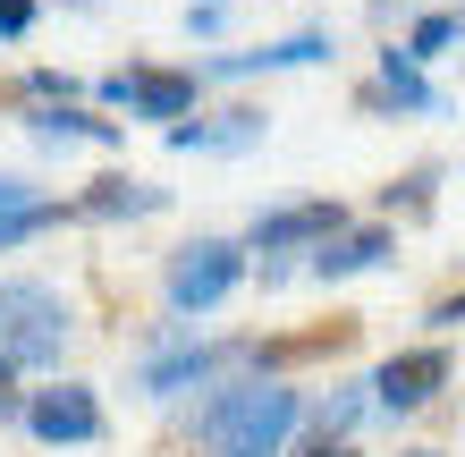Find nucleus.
I'll use <instances>...</instances> for the list:
<instances>
[{"label": "nucleus", "mask_w": 465, "mask_h": 457, "mask_svg": "<svg viewBox=\"0 0 465 457\" xmlns=\"http://www.w3.org/2000/svg\"><path fill=\"white\" fill-rule=\"evenodd\" d=\"M102 94H111L127 119H186L195 111V76H178V68H119Z\"/></svg>", "instance_id": "0eeeda50"}, {"label": "nucleus", "mask_w": 465, "mask_h": 457, "mask_svg": "<svg viewBox=\"0 0 465 457\" xmlns=\"http://www.w3.org/2000/svg\"><path fill=\"white\" fill-rule=\"evenodd\" d=\"M0 423H25V398H17V364L0 356Z\"/></svg>", "instance_id": "dca6fc26"}, {"label": "nucleus", "mask_w": 465, "mask_h": 457, "mask_svg": "<svg viewBox=\"0 0 465 457\" xmlns=\"http://www.w3.org/2000/svg\"><path fill=\"white\" fill-rule=\"evenodd\" d=\"M76 322H68V297L43 280H0V356L17 373H51L68 356Z\"/></svg>", "instance_id": "f03ea898"}, {"label": "nucleus", "mask_w": 465, "mask_h": 457, "mask_svg": "<svg viewBox=\"0 0 465 457\" xmlns=\"http://www.w3.org/2000/svg\"><path fill=\"white\" fill-rule=\"evenodd\" d=\"M305 457H355V449H347V441H313Z\"/></svg>", "instance_id": "412c9836"}, {"label": "nucleus", "mask_w": 465, "mask_h": 457, "mask_svg": "<svg viewBox=\"0 0 465 457\" xmlns=\"http://www.w3.org/2000/svg\"><path fill=\"white\" fill-rule=\"evenodd\" d=\"M339 229H347V212L331 195H305V204L262 212V221L245 229V246H254V254H296V246H322V237H339Z\"/></svg>", "instance_id": "423d86ee"}, {"label": "nucleus", "mask_w": 465, "mask_h": 457, "mask_svg": "<svg viewBox=\"0 0 465 457\" xmlns=\"http://www.w3.org/2000/svg\"><path fill=\"white\" fill-rule=\"evenodd\" d=\"M364 407H372V398H355V390H331L322 407H305V423H313V441H347Z\"/></svg>", "instance_id": "4468645a"}, {"label": "nucleus", "mask_w": 465, "mask_h": 457, "mask_svg": "<svg viewBox=\"0 0 465 457\" xmlns=\"http://www.w3.org/2000/svg\"><path fill=\"white\" fill-rule=\"evenodd\" d=\"M25 127H35L43 144H119V136H127L119 119H94V111H68V102H51V111H35Z\"/></svg>", "instance_id": "f8f14e48"}, {"label": "nucleus", "mask_w": 465, "mask_h": 457, "mask_svg": "<svg viewBox=\"0 0 465 457\" xmlns=\"http://www.w3.org/2000/svg\"><path fill=\"white\" fill-rule=\"evenodd\" d=\"M364 102H398V111H415V119H440V111H449V94L423 76L415 51H381V85H372Z\"/></svg>", "instance_id": "1a4fd4ad"}, {"label": "nucleus", "mask_w": 465, "mask_h": 457, "mask_svg": "<svg viewBox=\"0 0 465 457\" xmlns=\"http://www.w3.org/2000/svg\"><path fill=\"white\" fill-rule=\"evenodd\" d=\"M262 136V111H229L221 127H203V119H170V153H245Z\"/></svg>", "instance_id": "9b49d317"}, {"label": "nucleus", "mask_w": 465, "mask_h": 457, "mask_svg": "<svg viewBox=\"0 0 465 457\" xmlns=\"http://www.w3.org/2000/svg\"><path fill=\"white\" fill-rule=\"evenodd\" d=\"M170 195H161V186H144V178H102V195H85L76 212H85V221H144V212H161Z\"/></svg>", "instance_id": "ddd939ff"}, {"label": "nucleus", "mask_w": 465, "mask_h": 457, "mask_svg": "<svg viewBox=\"0 0 465 457\" xmlns=\"http://www.w3.org/2000/svg\"><path fill=\"white\" fill-rule=\"evenodd\" d=\"M305 423V390L271 382V373H229L195 407V449L203 457H288Z\"/></svg>", "instance_id": "f257e3e1"}, {"label": "nucleus", "mask_w": 465, "mask_h": 457, "mask_svg": "<svg viewBox=\"0 0 465 457\" xmlns=\"http://www.w3.org/2000/svg\"><path fill=\"white\" fill-rule=\"evenodd\" d=\"M398 204H406V212H423V204H431V170H415L406 186H390V212H398Z\"/></svg>", "instance_id": "f3484780"}, {"label": "nucleus", "mask_w": 465, "mask_h": 457, "mask_svg": "<svg viewBox=\"0 0 465 457\" xmlns=\"http://www.w3.org/2000/svg\"><path fill=\"white\" fill-rule=\"evenodd\" d=\"M406 457H431V449H406Z\"/></svg>", "instance_id": "b1692460"}, {"label": "nucleus", "mask_w": 465, "mask_h": 457, "mask_svg": "<svg viewBox=\"0 0 465 457\" xmlns=\"http://www.w3.org/2000/svg\"><path fill=\"white\" fill-rule=\"evenodd\" d=\"M372 17H390V0H372Z\"/></svg>", "instance_id": "4be33fe9"}, {"label": "nucleus", "mask_w": 465, "mask_h": 457, "mask_svg": "<svg viewBox=\"0 0 465 457\" xmlns=\"http://www.w3.org/2000/svg\"><path fill=\"white\" fill-rule=\"evenodd\" d=\"M423 322H431V331H465V288H457V297H440Z\"/></svg>", "instance_id": "a211bd4d"}, {"label": "nucleus", "mask_w": 465, "mask_h": 457, "mask_svg": "<svg viewBox=\"0 0 465 457\" xmlns=\"http://www.w3.org/2000/svg\"><path fill=\"white\" fill-rule=\"evenodd\" d=\"M25 432H35L43 449H94L111 423H102V398L85 382H51V390L25 398Z\"/></svg>", "instance_id": "39448f33"}, {"label": "nucleus", "mask_w": 465, "mask_h": 457, "mask_svg": "<svg viewBox=\"0 0 465 457\" xmlns=\"http://www.w3.org/2000/svg\"><path fill=\"white\" fill-rule=\"evenodd\" d=\"M364 390H372V415H390V423L398 415H423L431 398L449 390V347H398Z\"/></svg>", "instance_id": "20e7f679"}, {"label": "nucleus", "mask_w": 465, "mask_h": 457, "mask_svg": "<svg viewBox=\"0 0 465 457\" xmlns=\"http://www.w3.org/2000/svg\"><path fill=\"white\" fill-rule=\"evenodd\" d=\"M25 25H35V0H0V35H9V43H17V35H25Z\"/></svg>", "instance_id": "6ab92c4d"}, {"label": "nucleus", "mask_w": 465, "mask_h": 457, "mask_svg": "<svg viewBox=\"0 0 465 457\" xmlns=\"http://www.w3.org/2000/svg\"><path fill=\"white\" fill-rule=\"evenodd\" d=\"M322 60H331V35H288L262 51H212L203 76H280V68H322Z\"/></svg>", "instance_id": "6e6552de"}, {"label": "nucleus", "mask_w": 465, "mask_h": 457, "mask_svg": "<svg viewBox=\"0 0 465 457\" xmlns=\"http://www.w3.org/2000/svg\"><path fill=\"white\" fill-rule=\"evenodd\" d=\"M245 254L254 246H237V237H195V246H178V263H170V313L178 322H195V313H212V305H229V288L245 280Z\"/></svg>", "instance_id": "7ed1b4c3"}, {"label": "nucleus", "mask_w": 465, "mask_h": 457, "mask_svg": "<svg viewBox=\"0 0 465 457\" xmlns=\"http://www.w3.org/2000/svg\"><path fill=\"white\" fill-rule=\"evenodd\" d=\"M68 9H94V0H68Z\"/></svg>", "instance_id": "5701e85b"}, {"label": "nucleus", "mask_w": 465, "mask_h": 457, "mask_svg": "<svg viewBox=\"0 0 465 457\" xmlns=\"http://www.w3.org/2000/svg\"><path fill=\"white\" fill-rule=\"evenodd\" d=\"M25 204H35V186H25V178H9V170H0V221H9V212H25Z\"/></svg>", "instance_id": "aec40b11"}, {"label": "nucleus", "mask_w": 465, "mask_h": 457, "mask_svg": "<svg viewBox=\"0 0 465 457\" xmlns=\"http://www.w3.org/2000/svg\"><path fill=\"white\" fill-rule=\"evenodd\" d=\"M390 254H398V237H390V229H339V237H322V246H313V280H355V272H381Z\"/></svg>", "instance_id": "9d476101"}, {"label": "nucleus", "mask_w": 465, "mask_h": 457, "mask_svg": "<svg viewBox=\"0 0 465 457\" xmlns=\"http://www.w3.org/2000/svg\"><path fill=\"white\" fill-rule=\"evenodd\" d=\"M457 35H465V17H449V9H440V17H423L415 35H406V51H415V60H440Z\"/></svg>", "instance_id": "2eb2a0df"}]
</instances>
